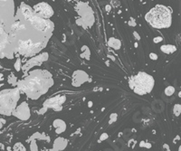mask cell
Returning <instances> with one entry per match:
<instances>
[{"mask_svg":"<svg viewBox=\"0 0 181 151\" xmlns=\"http://www.w3.org/2000/svg\"><path fill=\"white\" fill-rule=\"evenodd\" d=\"M54 83L52 73L47 70L36 69L29 71L26 76L18 80L17 87L31 100H38L52 88Z\"/></svg>","mask_w":181,"mask_h":151,"instance_id":"cell-1","label":"cell"},{"mask_svg":"<svg viewBox=\"0 0 181 151\" xmlns=\"http://www.w3.org/2000/svg\"><path fill=\"white\" fill-rule=\"evenodd\" d=\"M112 5L113 8H118V7L120 6V2H119L118 0H112Z\"/></svg>","mask_w":181,"mask_h":151,"instance_id":"cell-24","label":"cell"},{"mask_svg":"<svg viewBox=\"0 0 181 151\" xmlns=\"http://www.w3.org/2000/svg\"><path fill=\"white\" fill-rule=\"evenodd\" d=\"M110 8H111V6H107V11H108V12L110 11Z\"/></svg>","mask_w":181,"mask_h":151,"instance_id":"cell-31","label":"cell"},{"mask_svg":"<svg viewBox=\"0 0 181 151\" xmlns=\"http://www.w3.org/2000/svg\"><path fill=\"white\" fill-rule=\"evenodd\" d=\"M66 101V96L63 94H59L53 96L51 98L47 99L43 103V108L44 109H53L54 110H61L63 109V103Z\"/></svg>","mask_w":181,"mask_h":151,"instance_id":"cell-7","label":"cell"},{"mask_svg":"<svg viewBox=\"0 0 181 151\" xmlns=\"http://www.w3.org/2000/svg\"><path fill=\"white\" fill-rule=\"evenodd\" d=\"M30 151H38V147H37V144L35 142V139L31 142V145H30Z\"/></svg>","mask_w":181,"mask_h":151,"instance_id":"cell-20","label":"cell"},{"mask_svg":"<svg viewBox=\"0 0 181 151\" xmlns=\"http://www.w3.org/2000/svg\"><path fill=\"white\" fill-rule=\"evenodd\" d=\"M15 69L19 72V71H21V69H22V64H21V59L18 58L17 60V62H16V63H15Z\"/></svg>","mask_w":181,"mask_h":151,"instance_id":"cell-19","label":"cell"},{"mask_svg":"<svg viewBox=\"0 0 181 151\" xmlns=\"http://www.w3.org/2000/svg\"><path fill=\"white\" fill-rule=\"evenodd\" d=\"M48 57H49L48 53H39V54H37L35 56L31 57L25 64H22V69L21 70L26 74L32 68L38 66V65H41L43 63H44L45 61H47Z\"/></svg>","mask_w":181,"mask_h":151,"instance_id":"cell-5","label":"cell"},{"mask_svg":"<svg viewBox=\"0 0 181 151\" xmlns=\"http://www.w3.org/2000/svg\"><path fill=\"white\" fill-rule=\"evenodd\" d=\"M68 144V140L63 137H59L57 138L54 139L53 144V148L54 151H63L64 148L67 147Z\"/></svg>","mask_w":181,"mask_h":151,"instance_id":"cell-11","label":"cell"},{"mask_svg":"<svg viewBox=\"0 0 181 151\" xmlns=\"http://www.w3.org/2000/svg\"><path fill=\"white\" fill-rule=\"evenodd\" d=\"M153 41H154V43H158L162 42V41H163V38L160 37V36H158V37H155V38L153 39Z\"/></svg>","mask_w":181,"mask_h":151,"instance_id":"cell-26","label":"cell"},{"mask_svg":"<svg viewBox=\"0 0 181 151\" xmlns=\"http://www.w3.org/2000/svg\"><path fill=\"white\" fill-rule=\"evenodd\" d=\"M117 118H118V115L116 113H112L111 114V117H110V123H112L114 121L117 120Z\"/></svg>","mask_w":181,"mask_h":151,"instance_id":"cell-22","label":"cell"},{"mask_svg":"<svg viewBox=\"0 0 181 151\" xmlns=\"http://www.w3.org/2000/svg\"><path fill=\"white\" fill-rule=\"evenodd\" d=\"M90 56H91V52L89 47L84 45L82 47V53H81V57L82 58L86 59V60H90Z\"/></svg>","mask_w":181,"mask_h":151,"instance_id":"cell-14","label":"cell"},{"mask_svg":"<svg viewBox=\"0 0 181 151\" xmlns=\"http://www.w3.org/2000/svg\"><path fill=\"white\" fill-rule=\"evenodd\" d=\"M4 79H5V76H4L3 73H0V81H4Z\"/></svg>","mask_w":181,"mask_h":151,"instance_id":"cell-30","label":"cell"},{"mask_svg":"<svg viewBox=\"0 0 181 151\" xmlns=\"http://www.w3.org/2000/svg\"><path fill=\"white\" fill-rule=\"evenodd\" d=\"M129 25L131 26H135L136 25V22H135V19H133L132 17L130 18V20L129 21Z\"/></svg>","mask_w":181,"mask_h":151,"instance_id":"cell-27","label":"cell"},{"mask_svg":"<svg viewBox=\"0 0 181 151\" xmlns=\"http://www.w3.org/2000/svg\"><path fill=\"white\" fill-rule=\"evenodd\" d=\"M148 57L151 59V60H153V61H155V60H158V54L155 53H150L149 54H148Z\"/></svg>","mask_w":181,"mask_h":151,"instance_id":"cell-23","label":"cell"},{"mask_svg":"<svg viewBox=\"0 0 181 151\" xmlns=\"http://www.w3.org/2000/svg\"><path fill=\"white\" fill-rule=\"evenodd\" d=\"M145 19L153 28H168L172 25V11L166 6L157 5L147 13Z\"/></svg>","mask_w":181,"mask_h":151,"instance_id":"cell-2","label":"cell"},{"mask_svg":"<svg viewBox=\"0 0 181 151\" xmlns=\"http://www.w3.org/2000/svg\"><path fill=\"white\" fill-rule=\"evenodd\" d=\"M53 127L54 128V131L56 134H62L66 130L67 125L65 121L62 118H55L53 121Z\"/></svg>","mask_w":181,"mask_h":151,"instance_id":"cell-10","label":"cell"},{"mask_svg":"<svg viewBox=\"0 0 181 151\" xmlns=\"http://www.w3.org/2000/svg\"><path fill=\"white\" fill-rule=\"evenodd\" d=\"M14 151H26V148L22 143H17L14 147Z\"/></svg>","mask_w":181,"mask_h":151,"instance_id":"cell-18","label":"cell"},{"mask_svg":"<svg viewBox=\"0 0 181 151\" xmlns=\"http://www.w3.org/2000/svg\"><path fill=\"white\" fill-rule=\"evenodd\" d=\"M34 14L37 17L44 18V19H50V17L53 16V8L46 2H41L36 4L33 8Z\"/></svg>","mask_w":181,"mask_h":151,"instance_id":"cell-6","label":"cell"},{"mask_svg":"<svg viewBox=\"0 0 181 151\" xmlns=\"http://www.w3.org/2000/svg\"><path fill=\"white\" fill-rule=\"evenodd\" d=\"M20 93L18 87L0 91V115L10 116L12 114L18 106Z\"/></svg>","mask_w":181,"mask_h":151,"instance_id":"cell-4","label":"cell"},{"mask_svg":"<svg viewBox=\"0 0 181 151\" xmlns=\"http://www.w3.org/2000/svg\"><path fill=\"white\" fill-rule=\"evenodd\" d=\"M90 80L89 74L83 70H75L72 75V85L80 87Z\"/></svg>","mask_w":181,"mask_h":151,"instance_id":"cell-9","label":"cell"},{"mask_svg":"<svg viewBox=\"0 0 181 151\" xmlns=\"http://www.w3.org/2000/svg\"><path fill=\"white\" fill-rule=\"evenodd\" d=\"M3 124H5V120H2V119H0V129L2 128Z\"/></svg>","mask_w":181,"mask_h":151,"instance_id":"cell-29","label":"cell"},{"mask_svg":"<svg viewBox=\"0 0 181 151\" xmlns=\"http://www.w3.org/2000/svg\"><path fill=\"white\" fill-rule=\"evenodd\" d=\"M108 45L114 50H120L121 47V42L120 39L116 37H111L108 40Z\"/></svg>","mask_w":181,"mask_h":151,"instance_id":"cell-12","label":"cell"},{"mask_svg":"<svg viewBox=\"0 0 181 151\" xmlns=\"http://www.w3.org/2000/svg\"><path fill=\"white\" fill-rule=\"evenodd\" d=\"M133 34H134V36L136 37V39H137V40H139V39H140V36L138 35V34L137 33V32H134V33H133Z\"/></svg>","mask_w":181,"mask_h":151,"instance_id":"cell-28","label":"cell"},{"mask_svg":"<svg viewBox=\"0 0 181 151\" xmlns=\"http://www.w3.org/2000/svg\"><path fill=\"white\" fill-rule=\"evenodd\" d=\"M108 137H109V135L107 134V133H103V134L101 135V138H100V141H103L105 139H107L108 138Z\"/></svg>","mask_w":181,"mask_h":151,"instance_id":"cell-25","label":"cell"},{"mask_svg":"<svg viewBox=\"0 0 181 151\" xmlns=\"http://www.w3.org/2000/svg\"><path fill=\"white\" fill-rule=\"evenodd\" d=\"M8 81L9 84H11V85H13V86H16V85H17V83H18V79L15 76L14 73H11V74H9L8 78Z\"/></svg>","mask_w":181,"mask_h":151,"instance_id":"cell-15","label":"cell"},{"mask_svg":"<svg viewBox=\"0 0 181 151\" xmlns=\"http://www.w3.org/2000/svg\"><path fill=\"white\" fill-rule=\"evenodd\" d=\"M67 1H74V0H67Z\"/></svg>","mask_w":181,"mask_h":151,"instance_id":"cell-32","label":"cell"},{"mask_svg":"<svg viewBox=\"0 0 181 151\" xmlns=\"http://www.w3.org/2000/svg\"><path fill=\"white\" fill-rule=\"evenodd\" d=\"M173 113L176 117H178L181 113V105L178 104H175L174 105V108H173Z\"/></svg>","mask_w":181,"mask_h":151,"instance_id":"cell-17","label":"cell"},{"mask_svg":"<svg viewBox=\"0 0 181 151\" xmlns=\"http://www.w3.org/2000/svg\"><path fill=\"white\" fill-rule=\"evenodd\" d=\"M129 88L138 95H145L151 93L154 88V77L146 72H138L129 80Z\"/></svg>","mask_w":181,"mask_h":151,"instance_id":"cell-3","label":"cell"},{"mask_svg":"<svg viewBox=\"0 0 181 151\" xmlns=\"http://www.w3.org/2000/svg\"><path fill=\"white\" fill-rule=\"evenodd\" d=\"M178 50L176 45L174 44H169V43H166L160 46V51L163 52L164 53H167V54H171L173 53H175L176 51Z\"/></svg>","mask_w":181,"mask_h":151,"instance_id":"cell-13","label":"cell"},{"mask_svg":"<svg viewBox=\"0 0 181 151\" xmlns=\"http://www.w3.org/2000/svg\"><path fill=\"white\" fill-rule=\"evenodd\" d=\"M14 117H16L20 120H28L31 117V110L29 108V105L26 101H23L20 104H18V106L13 110L12 114Z\"/></svg>","mask_w":181,"mask_h":151,"instance_id":"cell-8","label":"cell"},{"mask_svg":"<svg viewBox=\"0 0 181 151\" xmlns=\"http://www.w3.org/2000/svg\"><path fill=\"white\" fill-rule=\"evenodd\" d=\"M175 91H176V89H175L173 86H168V87L165 88L164 93H165V95H167V96H172L173 94L175 93Z\"/></svg>","mask_w":181,"mask_h":151,"instance_id":"cell-16","label":"cell"},{"mask_svg":"<svg viewBox=\"0 0 181 151\" xmlns=\"http://www.w3.org/2000/svg\"><path fill=\"white\" fill-rule=\"evenodd\" d=\"M139 146H140L141 148H151V145H150V143L146 142V141H141V142H140V144H139Z\"/></svg>","mask_w":181,"mask_h":151,"instance_id":"cell-21","label":"cell"}]
</instances>
